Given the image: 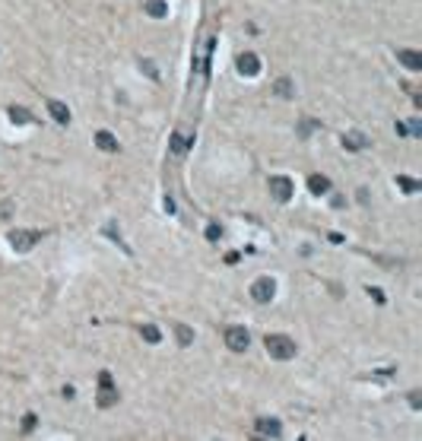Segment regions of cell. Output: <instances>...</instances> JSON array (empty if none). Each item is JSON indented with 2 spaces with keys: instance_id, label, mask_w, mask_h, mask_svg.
Here are the masks:
<instances>
[{
  "instance_id": "obj_1",
  "label": "cell",
  "mask_w": 422,
  "mask_h": 441,
  "mask_svg": "<svg viewBox=\"0 0 422 441\" xmlns=\"http://www.w3.org/2000/svg\"><path fill=\"white\" fill-rule=\"evenodd\" d=\"M264 346H267L270 359H280V362H286V359H296V353H299L296 340H292V337H283V334H270V337L264 340Z\"/></svg>"
},
{
  "instance_id": "obj_2",
  "label": "cell",
  "mask_w": 422,
  "mask_h": 441,
  "mask_svg": "<svg viewBox=\"0 0 422 441\" xmlns=\"http://www.w3.org/2000/svg\"><path fill=\"white\" fill-rule=\"evenodd\" d=\"M273 296H277V283H273L270 277H261V280H254V283H251V299L258 302V305L273 302Z\"/></svg>"
},
{
  "instance_id": "obj_3",
  "label": "cell",
  "mask_w": 422,
  "mask_h": 441,
  "mask_svg": "<svg viewBox=\"0 0 422 441\" xmlns=\"http://www.w3.org/2000/svg\"><path fill=\"white\" fill-rule=\"evenodd\" d=\"M115 403H118V391L112 384V372H102L99 375V407L108 410V407H115Z\"/></svg>"
},
{
  "instance_id": "obj_4",
  "label": "cell",
  "mask_w": 422,
  "mask_h": 441,
  "mask_svg": "<svg viewBox=\"0 0 422 441\" xmlns=\"http://www.w3.org/2000/svg\"><path fill=\"white\" fill-rule=\"evenodd\" d=\"M270 194L277 197L280 204H289L292 194H296V185H292V178H286V175H273L270 178Z\"/></svg>"
},
{
  "instance_id": "obj_5",
  "label": "cell",
  "mask_w": 422,
  "mask_h": 441,
  "mask_svg": "<svg viewBox=\"0 0 422 441\" xmlns=\"http://www.w3.org/2000/svg\"><path fill=\"white\" fill-rule=\"evenodd\" d=\"M39 242H42L39 232H26V229L10 232V245H13V251H29V248H35Z\"/></svg>"
},
{
  "instance_id": "obj_6",
  "label": "cell",
  "mask_w": 422,
  "mask_h": 441,
  "mask_svg": "<svg viewBox=\"0 0 422 441\" xmlns=\"http://www.w3.org/2000/svg\"><path fill=\"white\" fill-rule=\"evenodd\" d=\"M248 343H251V337H248L245 327H226V346L232 353H245Z\"/></svg>"
},
{
  "instance_id": "obj_7",
  "label": "cell",
  "mask_w": 422,
  "mask_h": 441,
  "mask_svg": "<svg viewBox=\"0 0 422 441\" xmlns=\"http://www.w3.org/2000/svg\"><path fill=\"white\" fill-rule=\"evenodd\" d=\"M238 73H242V77H258L261 73V58L254 51L238 54Z\"/></svg>"
},
{
  "instance_id": "obj_8",
  "label": "cell",
  "mask_w": 422,
  "mask_h": 441,
  "mask_svg": "<svg viewBox=\"0 0 422 441\" xmlns=\"http://www.w3.org/2000/svg\"><path fill=\"white\" fill-rule=\"evenodd\" d=\"M254 429H258L261 435H270V438H280V435H283V426H280V419H273V416H264V419H258V422H254Z\"/></svg>"
},
{
  "instance_id": "obj_9",
  "label": "cell",
  "mask_w": 422,
  "mask_h": 441,
  "mask_svg": "<svg viewBox=\"0 0 422 441\" xmlns=\"http://www.w3.org/2000/svg\"><path fill=\"white\" fill-rule=\"evenodd\" d=\"M397 61L407 67V70H422V54L419 51H410V48H400L397 51Z\"/></svg>"
},
{
  "instance_id": "obj_10",
  "label": "cell",
  "mask_w": 422,
  "mask_h": 441,
  "mask_svg": "<svg viewBox=\"0 0 422 441\" xmlns=\"http://www.w3.org/2000/svg\"><path fill=\"white\" fill-rule=\"evenodd\" d=\"M343 146L346 150H365V146H369V137L362 131H350V134H343Z\"/></svg>"
},
{
  "instance_id": "obj_11",
  "label": "cell",
  "mask_w": 422,
  "mask_h": 441,
  "mask_svg": "<svg viewBox=\"0 0 422 441\" xmlns=\"http://www.w3.org/2000/svg\"><path fill=\"white\" fill-rule=\"evenodd\" d=\"M143 10H146V16H153V20H165V16H169V4H165V0H146Z\"/></svg>"
},
{
  "instance_id": "obj_12",
  "label": "cell",
  "mask_w": 422,
  "mask_h": 441,
  "mask_svg": "<svg viewBox=\"0 0 422 441\" xmlns=\"http://www.w3.org/2000/svg\"><path fill=\"white\" fill-rule=\"evenodd\" d=\"M48 112H51V118L58 121V124H67V121H70V108H67L64 102H58V99L48 102Z\"/></svg>"
},
{
  "instance_id": "obj_13",
  "label": "cell",
  "mask_w": 422,
  "mask_h": 441,
  "mask_svg": "<svg viewBox=\"0 0 422 441\" xmlns=\"http://www.w3.org/2000/svg\"><path fill=\"white\" fill-rule=\"evenodd\" d=\"M96 143H99V150H105V153H118V137L112 131H99Z\"/></svg>"
},
{
  "instance_id": "obj_14",
  "label": "cell",
  "mask_w": 422,
  "mask_h": 441,
  "mask_svg": "<svg viewBox=\"0 0 422 441\" xmlns=\"http://www.w3.org/2000/svg\"><path fill=\"white\" fill-rule=\"evenodd\" d=\"M308 191L318 194V197L327 194V191H330V178H324V175H311V178H308Z\"/></svg>"
},
{
  "instance_id": "obj_15",
  "label": "cell",
  "mask_w": 422,
  "mask_h": 441,
  "mask_svg": "<svg viewBox=\"0 0 422 441\" xmlns=\"http://www.w3.org/2000/svg\"><path fill=\"white\" fill-rule=\"evenodd\" d=\"M175 337H178L181 346H191V343H194V330H191L188 324H175Z\"/></svg>"
},
{
  "instance_id": "obj_16",
  "label": "cell",
  "mask_w": 422,
  "mask_h": 441,
  "mask_svg": "<svg viewBox=\"0 0 422 441\" xmlns=\"http://www.w3.org/2000/svg\"><path fill=\"white\" fill-rule=\"evenodd\" d=\"M273 89H277V93H280L283 99H292V96H296V86H292V80H289V77H280Z\"/></svg>"
},
{
  "instance_id": "obj_17",
  "label": "cell",
  "mask_w": 422,
  "mask_h": 441,
  "mask_svg": "<svg viewBox=\"0 0 422 441\" xmlns=\"http://www.w3.org/2000/svg\"><path fill=\"white\" fill-rule=\"evenodd\" d=\"M140 334H143V340H146V343H159V340H162V330H159L156 324H143V327H140Z\"/></svg>"
},
{
  "instance_id": "obj_18",
  "label": "cell",
  "mask_w": 422,
  "mask_h": 441,
  "mask_svg": "<svg viewBox=\"0 0 422 441\" xmlns=\"http://www.w3.org/2000/svg\"><path fill=\"white\" fill-rule=\"evenodd\" d=\"M10 121H13V124H29V121H32V115L26 112L23 105H13V108H10Z\"/></svg>"
},
{
  "instance_id": "obj_19",
  "label": "cell",
  "mask_w": 422,
  "mask_h": 441,
  "mask_svg": "<svg viewBox=\"0 0 422 441\" xmlns=\"http://www.w3.org/2000/svg\"><path fill=\"white\" fill-rule=\"evenodd\" d=\"M397 185L407 191V194H416V191H419V181H413V178H407V175H397Z\"/></svg>"
},
{
  "instance_id": "obj_20",
  "label": "cell",
  "mask_w": 422,
  "mask_h": 441,
  "mask_svg": "<svg viewBox=\"0 0 422 441\" xmlns=\"http://www.w3.org/2000/svg\"><path fill=\"white\" fill-rule=\"evenodd\" d=\"M315 127H321V124H318V121H311V118H305V121H302V124H299V137H302V140H305V137H308V134H311V131H315Z\"/></svg>"
},
{
  "instance_id": "obj_21",
  "label": "cell",
  "mask_w": 422,
  "mask_h": 441,
  "mask_svg": "<svg viewBox=\"0 0 422 441\" xmlns=\"http://www.w3.org/2000/svg\"><path fill=\"white\" fill-rule=\"evenodd\" d=\"M105 235H108V238H115V242H118V245L127 251V245L121 242V232H118V226H115V223H108V226H105Z\"/></svg>"
},
{
  "instance_id": "obj_22",
  "label": "cell",
  "mask_w": 422,
  "mask_h": 441,
  "mask_svg": "<svg viewBox=\"0 0 422 441\" xmlns=\"http://www.w3.org/2000/svg\"><path fill=\"white\" fill-rule=\"evenodd\" d=\"M35 426H39V416H35V413H26V416H23V432H32Z\"/></svg>"
},
{
  "instance_id": "obj_23",
  "label": "cell",
  "mask_w": 422,
  "mask_h": 441,
  "mask_svg": "<svg viewBox=\"0 0 422 441\" xmlns=\"http://www.w3.org/2000/svg\"><path fill=\"white\" fill-rule=\"evenodd\" d=\"M207 238H210V242H219V238H223V229H219L216 223H213V226H207Z\"/></svg>"
},
{
  "instance_id": "obj_24",
  "label": "cell",
  "mask_w": 422,
  "mask_h": 441,
  "mask_svg": "<svg viewBox=\"0 0 422 441\" xmlns=\"http://www.w3.org/2000/svg\"><path fill=\"white\" fill-rule=\"evenodd\" d=\"M140 67H143V73H146L150 80H159V73H156V67H153L150 61H140Z\"/></svg>"
},
{
  "instance_id": "obj_25",
  "label": "cell",
  "mask_w": 422,
  "mask_h": 441,
  "mask_svg": "<svg viewBox=\"0 0 422 441\" xmlns=\"http://www.w3.org/2000/svg\"><path fill=\"white\" fill-rule=\"evenodd\" d=\"M172 150L175 153H185V140H181V134H172Z\"/></svg>"
},
{
  "instance_id": "obj_26",
  "label": "cell",
  "mask_w": 422,
  "mask_h": 441,
  "mask_svg": "<svg viewBox=\"0 0 422 441\" xmlns=\"http://www.w3.org/2000/svg\"><path fill=\"white\" fill-rule=\"evenodd\" d=\"M369 296H372L378 305H384V292H381V289H372V286H369Z\"/></svg>"
},
{
  "instance_id": "obj_27",
  "label": "cell",
  "mask_w": 422,
  "mask_h": 441,
  "mask_svg": "<svg viewBox=\"0 0 422 441\" xmlns=\"http://www.w3.org/2000/svg\"><path fill=\"white\" fill-rule=\"evenodd\" d=\"M410 134H413V137H419V134H422V124H419V118H413V121H410Z\"/></svg>"
},
{
  "instance_id": "obj_28",
  "label": "cell",
  "mask_w": 422,
  "mask_h": 441,
  "mask_svg": "<svg viewBox=\"0 0 422 441\" xmlns=\"http://www.w3.org/2000/svg\"><path fill=\"white\" fill-rule=\"evenodd\" d=\"M410 403H413V407L419 410V403H422V400H419V391H413V394H410Z\"/></svg>"
}]
</instances>
